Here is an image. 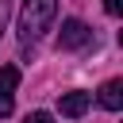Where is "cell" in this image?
<instances>
[{
  "label": "cell",
  "instance_id": "obj_1",
  "mask_svg": "<svg viewBox=\"0 0 123 123\" xmlns=\"http://www.w3.org/2000/svg\"><path fill=\"white\" fill-rule=\"evenodd\" d=\"M54 19H58V0H23V8H19V27H15L19 42H23V46L38 42V38L50 31Z\"/></svg>",
  "mask_w": 123,
  "mask_h": 123
},
{
  "label": "cell",
  "instance_id": "obj_2",
  "mask_svg": "<svg viewBox=\"0 0 123 123\" xmlns=\"http://www.w3.org/2000/svg\"><path fill=\"white\" fill-rule=\"evenodd\" d=\"M92 42V31L85 19H65L62 23V35H58V50H81Z\"/></svg>",
  "mask_w": 123,
  "mask_h": 123
},
{
  "label": "cell",
  "instance_id": "obj_3",
  "mask_svg": "<svg viewBox=\"0 0 123 123\" xmlns=\"http://www.w3.org/2000/svg\"><path fill=\"white\" fill-rule=\"evenodd\" d=\"M15 88H19V69L4 65L0 69V119H8L15 111Z\"/></svg>",
  "mask_w": 123,
  "mask_h": 123
},
{
  "label": "cell",
  "instance_id": "obj_4",
  "mask_svg": "<svg viewBox=\"0 0 123 123\" xmlns=\"http://www.w3.org/2000/svg\"><path fill=\"white\" fill-rule=\"evenodd\" d=\"M88 104H92V96L88 92H62V100H58V111L65 115V119H77V115H85L88 111Z\"/></svg>",
  "mask_w": 123,
  "mask_h": 123
},
{
  "label": "cell",
  "instance_id": "obj_5",
  "mask_svg": "<svg viewBox=\"0 0 123 123\" xmlns=\"http://www.w3.org/2000/svg\"><path fill=\"white\" fill-rule=\"evenodd\" d=\"M100 108H108V111H119L123 108V81H108L104 88H100Z\"/></svg>",
  "mask_w": 123,
  "mask_h": 123
},
{
  "label": "cell",
  "instance_id": "obj_6",
  "mask_svg": "<svg viewBox=\"0 0 123 123\" xmlns=\"http://www.w3.org/2000/svg\"><path fill=\"white\" fill-rule=\"evenodd\" d=\"M8 19H12V0H0V35H4Z\"/></svg>",
  "mask_w": 123,
  "mask_h": 123
},
{
  "label": "cell",
  "instance_id": "obj_7",
  "mask_svg": "<svg viewBox=\"0 0 123 123\" xmlns=\"http://www.w3.org/2000/svg\"><path fill=\"white\" fill-rule=\"evenodd\" d=\"M23 123H54V115H50V111H31Z\"/></svg>",
  "mask_w": 123,
  "mask_h": 123
},
{
  "label": "cell",
  "instance_id": "obj_8",
  "mask_svg": "<svg viewBox=\"0 0 123 123\" xmlns=\"http://www.w3.org/2000/svg\"><path fill=\"white\" fill-rule=\"evenodd\" d=\"M104 12L108 15H123V0H104Z\"/></svg>",
  "mask_w": 123,
  "mask_h": 123
}]
</instances>
